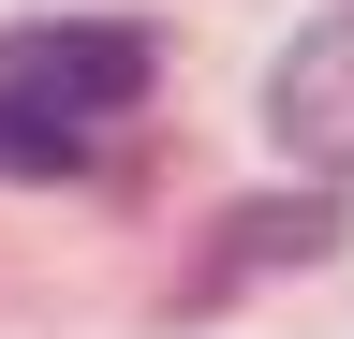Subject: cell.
Masks as SVG:
<instances>
[{"label":"cell","instance_id":"cell-3","mask_svg":"<svg viewBox=\"0 0 354 339\" xmlns=\"http://www.w3.org/2000/svg\"><path fill=\"white\" fill-rule=\"evenodd\" d=\"M88 148H104L88 118H44V104L0 89V177H88Z\"/></svg>","mask_w":354,"mask_h":339},{"label":"cell","instance_id":"cell-4","mask_svg":"<svg viewBox=\"0 0 354 339\" xmlns=\"http://www.w3.org/2000/svg\"><path fill=\"white\" fill-rule=\"evenodd\" d=\"M281 251H325V206H266V222H236V236H221V280H207V295H236L251 266H281Z\"/></svg>","mask_w":354,"mask_h":339},{"label":"cell","instance_id":"cell-2","mask_svg":"<svg viewBox=\"0 0 354 339\" xmlns=\"http://www.w3.org/2000/svg\"><path fill=\"white\" fill-rule=\"evenodd\" d=\"M266 148L295 177H354V0L310 15L281 59H266Z\"/></svg>","mask_w":354,"mask_h":339},{"label":"cell","instance_id":"cell-1","mask_svg":"<svg viewBox=\"0 0 354 339\" xmlns=\"http://www.w3.org/2000/svg\"><path fill=\"white\" fill-rule=\"evenodd\" d=\"M148 74H162V45L133 15H59V30H0V89L15 104H44V118H88L104 133L118 104H148Z\"/></svg>","mask_w":354,"mask_h":339}]
</instances>
